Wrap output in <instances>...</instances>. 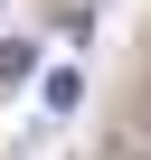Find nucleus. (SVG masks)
<instances>
[{
  "instance_id": "obj_2",
  "label": "nucleus",
  "mask_w": 151,
  "mask_h": 160,
  "mask_svg": "<svg viewBox=\"0 0 151 160\" xmlns=\"http://www.w3.org/2000/svg\"><path fill=\"white\" fill-rule=\"evenodd\" d=\"M76 94H85V75H76V66H57V75H47V104H57V113H76Z\"/></svg>"
},
{
  "instance_id": "obj_1",
  "label": "nucleus",
  "mask_w": 151,
  "mask_h": 160,
  "mask_svg": "<svg viewBox=\"0 0 151 160\" xmlns=\"http://www.w3.org/2000/svg\"><path fill=\"white\" fill-rule=\"evenodd\" d=\"M29 66H38V47H29V38H0V85H19Z\"/></svg>"
}]
</instances>
